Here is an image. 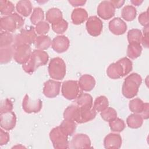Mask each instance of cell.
I'll return each mask as SVG.
<instances>
[{
  "mask_svg": "<svg viewBox=\"0 0 149 149\" xmlns=\"http://www.w3.org/2000/svg\"><path fill=\"white\" fill-rule=\"evenodd\" d=\"M143 123V118L139 113H132L126 119L127 126L132 129H137L140 127Z\"/></svg>",
  "mask_w": 149,
  "mask_h": 149,
  "instance_id": "obj_25",
  "label": "cell"
},
{
  "mask_svg": "<svg viewBox=\"0 0 149 149\" xmlns=\"http://www.w3.org/2000/svg\"><path fill=\"white\" fill-rule=\"evenodd\" d=\"M142 37L141 30L137 29H131L127 33V40L129 44L136 43L140 44Z\"/></svg>",
  "mask_w": 149,
  "mask_h": 149,
  "instance_id": "obj_32",
  "label": "cell"
},
{
  "mask_svg": "<svg viewBox=\"0 0 149 149\" xmlns=\"http://www.w3.org/2000/svg\"><path fill=\"white\" fill-rule=\"evenodd\" d=\"M35 30L40 35H45L49 30V25L47 22L42 21L36 25Z\"/></svg>",
  "mask_w": 149,
  "mask_h": 149,
  "instance_id": "obj_41",
  "label": "cell"
},
{
  "mask_svg": "<svg viewBox=\"0 0 149 149\" xmlns=\"http://www.w3.org/2000/svg\"><path fill=\"white\" fill-rule=\"evenodd\" d=\"M97 115V111L93 108H83L79 107V116L76 123H83L94 119Z\"/></svg>",
  "mask_w": 149,
  "mask_h": 149,
  "instance_id": "obj_19",
  "label": "cell"
},
{
  "mask_svg": "<svg viewBox=\"0 0 149 149\" xmlns=\"http://www.w3.org/2000/svg\"><path fill=\"white\" fill-rule=\"evenodd\" d=\"M77 105L80 108H91L93 107V97L87 93H81L76 98Z\"/></svg>",
  "mask_w": 149,
  "mask_h": 149,
  "instance_id": "obj_22",
  "label": "cell"
},
{
  "mask_svg": "<svg viewBox=\"0 0 149 149\" xmlns=\"http://www.w3.org/2000/svg\"><path fill=\"white\" fill-rule=\"evenodd\" d=\"M49 138L54 148L65 149L69 148L68 135L60 126L51 130L49 133Z\"/></svg>",
  "mask_w": 149,
  "mask_h": 149,
  "instance_id": "obj_5",
  "label": "cell"
},
{
  "mask_svg": "<svg viewBox=\"0 0 149 149\" xmlns=\"http://www.w3.org/2000/svg\"><path fill=\"white\" fill-rule=\"evenodd\" d=\"M142 83V78L140 74L133 73L127 76L122 86V93L127 98L134 97L138 93L139 88Z\"/></svg>",
  "mask_w": 149,
  "mask_h": 149,
  "instance_id": "obj_3",
  "label": "cell"
},
{
  "mask_svg": "<svg viewBox=\"0 0 149 149\" xmlns=\"http://www.w3.org/2000/svg\"><path fill=\"white\" fill-rule=\"evenodd\" d=\"M13 57L14 60L17 63L23 65L29 61L32 53L30 45H20L16 47H13Z\"/></svg>",
  "mask_w": 149,
  "mask_h": 149,
  "instance_id": "obj_9",
  "label": "cell"
},
{
  "mask_svg": "<svg viewBox=\"0 0 149 149\" xmlns=\"http://www.w3.org/2000/svg\"><path fill=\"white\" fill-rule=\"evenodd\" d=\"M69 147L74 149L91 148L90 139L86 134H76L72 139Z\"/></svg>",
  "mask_w": 149,
  "mask_h": 149,
  "instance_id": "obj_12",
  "label": "cell"
},
{
  "mask_svg": "<svg viewBox=\"0 0 149 149\" xmlns=\"http://www.w3.org/2000/svg\"><path fill=\"white\" fill-rule=\"evenodd\" d=\"M122 137L118 133H109L104 140V146L105 148H120L122 146Z\"/></svg>",
  "mask_w": 149,
  "mask_h": 149,
  "instance_id": "obj_18",
  "label": "cell"
},
{
  "mask_svg": "<svg viewBox=\"0 0 149 149\" xmlns=\"http://www.w3.org/2000/svg\"><path fill=\"white\" fill-rule=\"evenodd\" d=\"M122 17L127 22L133 20L137 15L136 8L132 5H126L122 10Z\"/></svg>",
  "mask_w": 149,
  "mask_h": 149,
  "instance_id": "obj_30",
  "label": "cell"
},
{
  "mask_svg": "<svg viewBox=\"0 0 149 149\" xmlns=\"http://www.w3.org/2000/svg\"><path fill=\"white\" fill-rule=\"evenodd\" d=\"M13 108L12 102L8 98L4 99L1 102L0 112L1 113L8 112L12 111Z\"/></svg>",
  "mask_w": 149,
  "mask_h": 149,
  "instance_id": "obj_42",
  "label": "cell"
},
{
  "mask_svg": "<svg viewBox=\"0 0 149 149\" xmlns=\"http://www.w3.org/2000/svg\"><path fill=\"white\" fill-rule=\"evenodd\" d=\"M16 9L19 14L24 17H27L32 11L31 3L30 1H20L17 3Z\"/></svg>",
  "mask_w": 149,
  "mask_h": 149,
  "instance_id": "obj_23",
  "label": "cell"
},
{
  "mask_svg": "<svg viewBox=\"0 0 149 149\" xmlns=\"http://www.w3.org/2000/svg\"><path fill=\"white\" fill-rule=\"evenodd\" d=\"M144 104L145 103H144L141 99L138 98H134L129 102V109L131 112L134 113L140 114L143 111Z\"/></svg>",
  "mask_w": 149,
  "mask_h": 149,
  "instance_id": "obj_31",
  "label": "cell"
},
{
  "mask_svg": "<svg viewBox=\"0 0 149 149\" xmlns=\"http://www.w3.org/2000/svg\"><path fill=\"white\" fill-rule=\"evenodd\" d=\"M69 2L73 6L76 7V6L84 5L86 3V1H82V0H69Z\"/></svg>",
  "mask_w": 149,
  "mask_h": 149,
  "instance_id": "obj_47",
  "label": "cell"
},
{
  "mask_svg": "<svg viewBox=\"0 0 149 149\" xmlns=\"http://www.w3.org/2000/svg\"><path fill=\"white\" fill-rule=\"evenodd\" d=\"M13 55V48L12 45L0 48V62L5 64L9 62Z\"/></svg>",
  "mask_w": 149,
  "mask_h": 149,
  "instance_id": "obj_28",
  "label": "cell"
},
{
  "mask_svg": "<svg viewBox=\"0 0 149 149\" xmlns=\"http://www.w3.org/2000/svg\"><path fill=\"white\" fill-rule=\"evenodd\" d=\"M9 134L2 129H0V146L6 145L9 141Z\"/></svg>",
  "mask_w": 149,
  "mask_h": 149,
  "instance_id": "obj_44",
  "label": "cell"
},
{
  "mask_svg": "<svg viewBox=\"0 0 149 149\" xmlns=\"http://www.w3.org/2000/svg\"><path fill=\"white\" fill-rule=\"evenodd\" d=\"M44 18V11L41 8H34L30 17V21L34 25H37L40 22L43 21Z\"/></svg>",
  "mask_w": 149,
  "mask_h": 149,
  "instance_id": "obj_37",
  "label": "cell"
},
{
  "mask_svg": "<svg viewBox=\"0 0 149 149\" xmlns=\"http://www.w3.org/2000/svg\"><path fill=\"white\" fill-rule=\"evenodd\" d=\"M13 35L8 31H2L0 36V48L12 46L14 42Z\"/></svg>",
  "mask_w": 149,
  "mask_h": 149,
  "instance_id": "obj_35",
  "label": "cell"
},
{
  "mask_svg": "<svg viewBox=\"0 0 149 149\" xmlns=\"http://www.w3.org/2000/svg\"><path fill=\"white\" fill-rule=\"evenodd\" d=\"M109 125L111 130L114 132H121L125 129L126 126L124 121L118 118H116L109 122Z\"/></svg>",
  "mask_w": 149,
  "mask_h": 149,
  "instance_id": "obj_38",
  "label": "cell"
},
{
  "mask_svg": "<svg viewBox=\"0 0 149 149\" xmlns=\"http://www.w3.org/2000/svg\"><path fill=\"white\" fill-rule=\"evenodd\" d=\"M52 44L50 37L46 35H40L38 36L35 41V46L37 49L45 50L47 49Z\"/></svg>",
  "mask_w": 149,
  "mask_h": 149,
  "instance_id": "obj_27",
  "label": "cell"
},
{
  "mask_svg": "<svg viewBox=\"0 0 149 149\" xmlns=\"http://www.w3.org/2000/svg\"><path fill=\"white\" fill-rule=\"evenodd\" d=\"M48 59V54L45 51L36 49L32 52L29 61L23 65L22 68L25 72L30 74L40 66L46 65Z\"/></svg>",
  "mask_w": 149,
  "mask_h": 149,
  "instance_id": "obj_2",
  "label": "cell"
},
{
  "mask_svg": "<svg viewBox=\"0 0 149 149\" xmlns=\"http://www.w3.org/2000/svg\"><path fill=\"white\" fill-rule=\"evenodd\" d=\"M109 29L110 31L115 35L123 34L127 30L126 23L119 17H115L109 23Z\"/></svg>",
  "mask_w": 149,
  "mask_h": 149,
  "instance_id": "obj_17",
  "label": "cell"
},
{
  "mask_svg": "<svg viewBox=\"0 0 149 149\" xmlns=\"http://www.w3.org/2000/svg\"><path fill=\"white\" fill-rule=\"evenodd\" d=\"M71 19L74 24H81L88 19V13L84 9L76 8L72 12Z\"/></svg>",
  "mask_w": 149,
  "mask_h": 149,
  "instance_id": "obj_21",
  "label": "cell"
},
{
  "mask_svg": "<svg viewBox=\"0 0 149 149\" xmlns=\"http://www.w3.org/2000/svg\"><path fill=\"white\" fill-rule=\"evenodd\" d=\"M132 69V62L127 57H124L111 63L107 68V74L111 79H118L128 74Z\"/></svg>",
  "mask_w": 149,
  "mask_h": 149,
  "instance_id": "obj_1",
  "label": "cell"
},
{
  "mask_svg": "<svg viewBox=\"0 0 149 149\" xmlns=\"http://www.w3.org/2000/svg\"><path fill=\"white\" fill-rule=\"evenodd\" d=\"M24 23V19L16 13L5 16L0 19V27L4 31L13 32L20 29Z\"/></svg>",
  "mask_w": 149,
  "mask_h": 149,
  "instance_id": "obj_4",
  "label": "cell"
},
{
  "mask_svg": "<svg viewBox=\"0 0 149 149\" xmlns=\"http://www.w3.org/2000/svg\"><path fill=\"white\" fill-rule=\"evenodd\" d=\"M69 45V40L66 36L63 35L55 37L52 41V48L58 53H63L66 51Z\"/></svg>",
  "mask_w": 149,
  "mask_h": 149,
  "instance_id": "obj_16",
  "label": "cell"
},
{
  "mask_svg": "<svg viewBox=\"0 0 149 149\" xmlns=\"http://www.w3.org/2000/svg\"><path fill=\"white\" fill-rule=\"evenodd\" d=\"M143 119H147L149 117V104L148 103H145L144 108L142 112L140 114Z\"/></svg>",
  "mask_w": 149,
  "mask_h": 149,
  "instance_id": "obj_46",
  "label": "cell"
},
{
  "mask_svg": "<svg viewBox=\"0 0 149 149\" xmlns=\"http://www.w3.org/2000/svg\"><path fill=\"white\" fill-rule=\"evenodd\" d=\"M37 37L34 27H30L29 29H22L15 37L12 46L16 47L20 45H30L35 43Z\"/></svg>",
  "mask_w": 149,
  "mask_h": 149,
  "instance_id": "obj_7",
  "label": "cell"
},
{
  "mask_svg": "<svg viewBox=\"0 0 149 149\" xmlns=\"http://www.w3.org/2000/svg\"><path fill=\"white\" fill-rule=\"evenodd\" d=\"M62 95L69 100L76 99L81 93L79 83L76 80H67L62 83L61 89Z\"/></svg>",
  "mask_w": 149,
  "mask_h": 149,
  "instance_id": "obj_8",
  "label": "cell"
},
{
  "mask_svg": "<svg viewBox=\"0 0 149 149\" xmlns=\"http://www.w3.org/2000/svg\"><path fill=\"white\" fill-rule=\"evenodd\" d=\"M109 102L105 96L101 95L96 98L94 102L93 108L97 112H102L108 107Z\"/></svg>",
  "mask_w": 149,
  "mask_h": 149,
  "instance_id": "obj_33",
  "label": "cell"
},
{
  "mask_svg": "<svg viewBox=\"0 0 149 149\" xmlns=\"http://www.w3.org/2000/svg\"><path fill=\"white\" fill-rule=\"evenodd\" d=\"M78 83L81 90L90 91L95 86V80L93 76L86 74L80 77Z\"/></svg>",
  "mask_w": 149,
  "mask_h": 149,
  "instance_id": "obj_20",
  "label": "cell"
},
{
  "mask_svg": "<svg viewBox=\"0 0 149 149\" xmlns=\"http://www.w3.org/2000/svg\"><path fill=\"white\" fill-rule=\"evenodd\" d=\"M141 52L142 47L140 44H129L127 49V56L132 59H135L140 56Z\"/></svg>",
  "mask_w": 149,
  "mask_h": 149,
  "instance_id": "obj_29",
  "label": "cell"
},
{
  "mask_svg": "<svg viewBox=\"0 0 149 149\" xmlns=\"http://www.w3.org/2000/svg\"><path fill=\"white\" fill-rule=\"evenodd\" d=\"M48 70L51 78L57 80H62L66 74V64L62 58H54L49 63Z\"/></svg>",
  "mask_w": 149,
  "mask_h": 149,
  "instance_id": "obj_6",
  "label": "cell"
},
{
  "mask_svg": "<svg viewBox=\"0 0 149 149\" xmlns=\"http://www.w3.org/2000/svg\"><path fill=\"white\" fill-rule=\"evenodd\" d=\"M112 3V4L113 5V6H114V8H120L125 3V1L121 0V1H113V0H111L110 1Z\"/></svg>",
  "mask_w": 149,
  "mask_h": 149,
  "instance_id": "obj_48",
  "label": "cell"
},
{
  "mask_svg": "<svg viewBox=\"0 0 149 149\" xmlns=\"http://www.w3.org/2000/svg\"><path fill=\"white\" fill-rule=\"evenodd\" d=\"M15 6L10 1L6 0L0 1V12L2 15L8 16L12 14Z\"/></svg>",
  "mask_w": 149,
  "mask_h": 149,
  "instance_id": "obj_36",
  "label": "cell"
},
{
  "mask_svg": "<svg viewBox=\"0 0 149 149\" xmlns=\"http://www.w3.org/2000/svg\"><path fill=\"white\" fill-rule=\"evenodd\" d=\"M0 118V125L2 129L5 130H10L15 127L16 116L13 112L1 113Z\"/></svg>",
  "mask_w": 149,
  "mask_h": 149,
  "instance_id": "obj_15",
  "label": "cell"
},
{
  "mask_svg": "<svg viewBox=\"0 0 149 149\" xmlns=\"http://www.w3.org/2000/svg\"><path fill=\"white\" fill-rule=\"evenodd\" d=\"M52 30L57 34H62L65 33L68 27V22L63 19L51 24Z\"/></svg>",
  "mask_w": 149,
  "mask_h": 149,
  "instance_id": "obj_39",
  "label": "cell"
},
{
  "mask_svg": "<svg viewBox=\"0 0 149 149\" xmlns=\"http://www.w3.org/2000/svg\"><path fill=\"white\" fill-rule=\"evenodd\" d=\"M79 106L76 105H70L68 106L63 112L64 119L70 120L76 122L79 116Z\"/></svg>",
  "mask_w": 149,
  "mask_h": 149,
  "instance_id": "obj_24",
  "label": "cell"
},
{
  "mask_svg": "<svg viewBox=\"0 0 149 149\" xmlns=\"http://www.w3.org/2000/svg\"><path fill=\"white\" fill-rule=\"evenodd\" d=\"M100 115L103 120L106 122H110L117 118V112L112 107H108L100 113Z\"/></svg>",
  "mask_w": 149,
  "mask_h": 149,
  "instance_id": "obj_40",
  "label": "cell"
},
{
  "mask_svg": "<svg viewBox=\"0 0 149 149\" xmlns=\"http://www.w3.org/2000/svg\"><path fill=\"white\" fill-rule=\"evenodd\" d=\"M59 126L68 136H71L74 133L77 125L74 121L64 119Z\"/></svg>",
  "mask_w": 149,
  "mask_h": 149,
  "instance_id": "obj_34",
  "label": "cell"
},
{
  "mask_svg": "<svg viewBox=\"0 0 149 149\" xmlns=\"http://www.w3.org/2000/svg\"><path fill=\"white\" fill-rule=\"evenodd\" d=\"M62 19V13L58 8H51L46 13V20L51 24Z\"/></svg>",
  "mask_w": 149,
  "mask_h": 149,
  "instance_id": "obj_26",
  "label": "cell"
},
{
  "mask_svg": "<svg viewBox=\"0 0 149 149\" xmlns=\"http://www.w3.org/2000/svg\"><path fill=\"white\" fill-rule=\"evenodd\" d=\"M115 13V8L110 1H102L98 6L97 14L102 19L108 20L112 18Z\"/></svg>",
  "mask_w": 149,
  "mask_h": 149,
  "instance_id": "obj_13",
  "label": "cell"
},
{
  "mask_svg": "<svg viewBox=\"0 0 149 149\" xmlns=\"http://www.w3.org/2000/svg\"><path fill=\"white\" fill-rule=\"evenodd\" d=\"M139 22L144 27L148 26L149 20H148V10L147 11L142 12L140 14V15L139 16Z\"/></svg>",
  "mask_w": 149,
  "mask_h": 149,
  "instance_id": "obj_43",
  "label": "cell"
},
{
  "mask_svg": "<svg viewBox=\"0 0 149 149\" xmlns=\"http://www.w3.org/2000/svg\"><path fill=\"white\" fill-rule=\"evenodd\" d=\"M143 36L141 38V44L143 47L147 48H148V26L144 27L143 29Z\"/></svg>",
  "mask_w": 149,
  "mask_h": 149,
  "instance_id": "obj_45",
  "label": "cell"
},
{
  "mask_svg": "<svg viewBox=\"0 0 149 149\" xmlns=\"http://www.w3.org/2000/svg\"><path fill=\"white\" fill-rule=\"evenodd\" d=\"M61 83L54 80H48L44 84L43 94L47 98H55L60 92Z\"/></svg>",
  "mask_w": 149,
  "mask_h": 149,
  "instance_id": "obj_14",
  "label": "cell"
},
{
  "mask_svg": "<svg viewBox=\"0 0 149 149\" xmlns=\"http://www.w3.org/2000/svg\"><path fill=\"white\" fill-rule=\"evenodd\" d=\"M131 2L133 5H134L136 6H139L140 5H141L143 2V1H139V0H132L131 1Z\"/></svg>",
  "mask_w": 149,
  "mask_h": 149,
  "instance_id": "obj_49",
  "label": "cell"
},
{
  "mask_svg": "<svg viewBox=\"0 0 149 149\" xmlns=\"http://www.w3.org/2000/svg\"><path fill=\"white\" fill-rule=\"evenodd\" d=\"M86 29L88 33L93 37L100 35L102 32L103 24L101 20L96 16H91L87 19Z\"/></svg>",
  "mask_w": 149,
  "mask_h": 149,
  "instance_id": "obj_10",
  "label": "cell"
},
{
  "mask_svg": "<svg viewBox=\"0 0 149 149\" xmlns=\"http://www.w3.org/2000/svg\"><path fill=\"white\" fill-rule=\"evenodd\" d=\"M42 101L40 99L32 100L28 94H26L22 102V108L24 112L28 113H37L42 108Z\"/></svg>",
  "mask_w": 149,
  "mask_h": 149,
  "instance_id": "obj_11",
  "label": "cell"
}]
</instances>
